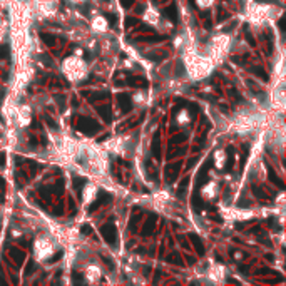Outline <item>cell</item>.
Masks as SVG:
<instances>
[{
	"mask_svg": "<svg viewBox=\"0 0 286 286\" xmlns=\"http://www.w3.org/2000/svg\"><path fill=\"white\" fill-rule=\"evenodd\" d=\"M184 65L191 80H202L211 75L216 64L209 55H202L196 49H187L184 54Z\"/></svg>",
	"mask_w": 286,
	"mask_h": 286,
	"instance_id": "6da1fadb",
	"label": "cell"
},
{
	"mask_svg": "<svg viewBox=\"0 0 286 286\" xmlns=\"http://www.w3.org/2000/svg\"><path fill=\"white\" fill-rule=\"evenodd\" d=\"M261 120H263V115L258 110H251V109H246V110H241L234 115L231 122V130L236 134H249L256 130L261 125Z\"/></svg>",
	"mask_w": 286,
	"mask_h": 286,
	"instance_id": "7a4b0ae2",
	"label": "cell"
},
{
	"mask_svg": "<svg viewBox=\"0 0 286 286\" xmlns=\"http://www.w3.org/2000/svg\"><path fill=\"white\" fill-rule=\"evenodd\" d=\"M60 70L69 82H80L87 77L89 67L80 55H69L62 60Z\"/></svg>",
	"mask_w": 286,
	"mask_h": 286,
	"instance_id": "3957f363",
	"label": "cell"
},
{
	"mask_svg": "<svg viewBox=\"0 0 286 286\" xmlns=\"http://www.w3.org/2000/svg\"><path fill=\"white\" fill-rule=\"evenodd\" d=\"M80 154L82 156H85L87 159V166H89V171L92 174H95V176H102L105 172V169H107V161H105V154L100 151L99 147L95 146H90V147H85L80 149ZM79 154V156H80Z\"/></svg>",
	"mask_w": 286,
	"mask_h": 286,
	"instance_id": "277c9868",
	"label": "cell"
},
{
	"mask_svg": "<svg viewBox=\"0 0 286 286\" xmlns=\"http://www.w3.org/2000/svg\"><path fill=\"white\" fill-rule=\"evenodd\" d=\"M274 17V8L268 3H249L246 7V18L253 25H263Z\"/></svg>",
	"mask_w": 286,
	"mask_h": 286,
	"instance_id": "5b68a950",
	"label": "cell"
},
{
	"mask_svg": "<svg viewBox=\"0 0 286 286\" xmlns=\"http://www.w3.org/2000/svg\"><path fill=\"white\" fill-rule=\"evenodd\" d=\"M55 144H57V151L65 161H75L82 149V146L75 139L67 137V135H59L55 139Z\"/></svg>",
	"mask_w": 286,
	"mask_h": 286,
	"instance_id": "8992f818",
	"label": "cell"
},
{
	"mask_svg": "<svg viewBox=\"0 0 286 286\" xmlns=\"http://www.w3.org/2000/svg\"><path fill=\"white\" fill-rule=\"evenodd\" d=\"M33 254H35L37 261H40V263L50 259L55 254V243L49 236H38L35 243H33Z\"/></svg>",
	"mask_w": 286,
	"mask_h": 286,
	"instance_id": "52a82bcc",
	"label": "cell"
},
{
	"mask_svg": "<svg viewBox=\"0 0 286 286\" xmlns=\"http://www.w3.org/2000/svg\"><path fill=\"white\" fill-rule=\"evenodd\" d=\"M229 50V37L224 35V33H217V35L212 37L211 40V49H209V55L214 64H217L219 60H222V57L227 54Z\"/></svg>",
	"mask_w": 286,
	"mask_h": 286,
	"instance_id": "ba28073f",
	"label": "cell"
},
{
	"mask_svg": "<svg viewBox=\"0 0 286 286\" xmlns=\"http://www.w3.org/2000/svg\"><path fill=\"white\" fill-rule=\"evenodd\" d=\"M221 214L224 216V219L227 221H248L254 216V212L251 209H243V207H222Z\"/></svg>",
	"mask_w": 286,
	"mask_h": 286,
	"instance_id": "9c48e42d",
	"label": "cell"
},
{
	"mask_svg": "<svg viewBox=\"0 0 286 286\" xmlns=\"http://www.w3.org/2000/svg\"><path fill=\"white\" fill-rule=\"evenodd\" d=\"M206 278L212 281V283H224L226 281V268L222 264H217V263H211L209 266L206 268L204 271Z\"/></svg>",
	"mask_w": 286,
	"mask_h": 286,
	"instance_id": "30bf717a",
	"label": "cell"
},
{
	"mask_svg": "<svg viewBox=\"0 0 286 286\" xmlns=\"http://www.w3.org/2000/svg\"><path fill=\"white\" fill-rule=\"evenodd\" d=\"M142 20L146 23H149V25H152V27H159V25H161V22H162L161 12H159L156 7L149 5L146 10H144V13H142Z\"/></svg>",
	"mask_w": 286,
	"mask_h": 286,
	"instance_id": "8fae6325",
	"label": "cell"
},
{
	"mask_svg": "<svg viewBox=\"0 0 286 286\" xmlns=\"http://www.w3.org/2000/svg\"><path fill=\"white\" fill-rule=\"evenodd\" d=\"M15 120L20 127H27L32 120V110L28 105H20L18 109H15Z\"/></svg>",
	"mask_w": 286,
	"mask_h": 286,
	"instance_id": "7c38bea8",
	"label": "cell"
},
{
	"mask_svg": "<svg viewBox=\"0 0 286 286\" xmlns=\"http://www.w3.org/2000/svg\"><path fill=\"white\" fill-rule=\"evenodd\" d=\"M217 192H219V186L216 181H209L201 187V197L204 201H212L217 196Z\"/></svg>",
	"mask_w": 286,
	"mask_h": 286,
	"instance_id": "4fadbf2b",
	"label": "cell"
},
{
	"mask_svg": "<svg viewBox=\"0 0 286 286\" xmlns=\"http://www.w3.org/2000/svg\"><path fill=\"white\" fill-rule=\"evenodd\" d=\"M95 197H97V187H95V184H85L84 189H82V204L84 206H90L92 202L95 201Z\"/></svg>",
	"mask_w": 286,
	"mask_h": 286,
	"instance_id": "5bb4252c",
	"label": "cell"
},
{
	"mask_svg": "<svg viewBox=\"0 0 286 286\" xmlns=\"http://www.w3.org/2000/svg\"><path fill=\"white\" fill-rule=\"evenodd\" d=\"M84 276H85L87 283H90V284L99 283L100 278H102V269H100L97 264H89L84 271Z\"/></svg>",
	"mask_w": 286,
	"mask_h": 286,
	"instance_id": "9a60e30c",
	"label": "cell"
},
{
	"mask_svg": "<svg viewBox=\"0 0 286 286\" xmlns=\"http://www.w3.org/2000/svg\"><path fill=\"white\" fill-rule=\"evenodd\" d=\"M90 27H92V30L97 32V33H105L109 30V22H107V18L102 17V15H95L90 22Z\"/></svg>",
	"mask_w": 286,
	"mask_h": 286,
	"instance_id": "2e32d148",
	"label": "cell"
},
{
	"mask_svg": "<svg viewBox=\"0 0 286 286\" xmlns=\"http://www.w3.org/2000/svg\"><path fill=\"white\" fill-rule=\"evenodd\" d=\"M271 102L278 110H283L284 107V90H283V84H278L273 90V99Z\"/></svg>",
	"mask_w": 286,
	"mask_h": 286,
	"instance_id": "e0dca14e",
	"label": "cell"
},
{
	"mask_svg": "<svg viewBox=\"0 0 286 286\" xmlns=\"http://www.w3.org/2000/svg\"><path fill=\"white\" fill-rule=\"evenodd\" d=\"M37 10L40 12V15H43V17H54L55 13H57L55 0H54V2H42V3H37Z\"/></svg>",
	"mask_w": 286,
	"mask_h": 286,
	"instance_id": "ac0fdd59",
	"label": "cell"
},
{
	"mask_svg": "<svg viewBox=\"0 0 286 286\" xmlns=\"http://www.w3.org/2000/svg\"><path fill=\"white\" fill-rule=\"evenodd\" d=\"M104 147L105 149H109L110 152H114V154H120V152H124V147H125V144H124V139H109L107 142L104 144Z\"/></svg>",
	"mask_w": 286,
	"mask_h": 286,
	"instance_id": "d6986e66",
	"label": "cell"
},
{
	"mask_svg": "<svg viewBox=\"0 0 286 286\" xmlns=\"http://www.w3.org/2000/svg\"><path fill=\"white\" fill-rule=\"evenodd\" d=\"M214 167L216 169H224V166H226V162H227V154H226V151L224 149H217V151L214 152Z\"/></svg>",
	"mask_w": 286,
	"mask_h": 286,
	"instance_id": "ffe728a7",
	"label": "cell"
},
{
	"mask_svg": "<svg viewBox=\"0 0 286 286\" xmlns=\"http://www.w3.org/2000/svg\"><path fill=\"white\" fill-rule=\"evenodd\" d=\"M176 122H177L179 125H182V127L191 122V114H189L187 109H181V110H179L177 115H176Z\"/></svg>",
	"mask_w": 286,
	"mask_h": 286,
	"instance_id": "44dd1931",
	"label": "cell"
},
{
	"mask_svg": "<svg viewBox=\"0 0 286 286\" xmlns=\"http://www.w3.org/2000/svg\"><path fill=\"white\" fill-rule=\"evenodd\" d=\"M196 5L201 8V10H206V8H211L214 5V0H196Z\"/></svg>",
	"mask_w": 286,
	"mask_h": 286,
	"instance_id": "7402d4cb",
	"label": "cell"
},
{
	"mask_svg": "<svg viewBox=\"0 0 286 286\" xmlns=\"http://www.w3.org/2000/svg\"><path fill=\"white\" fill-rule=\"evenodd\" d=\"M134 102H135V104L144 102V94H142V92H137V94H134Z\"/></svg>",
	"mask_w": 286,
	"mask_h": 286,
	"instance_id": "603a6c76",
	"label": "cell"
},
{
	"mask_svg": "<svg viewBox=\"0 0 286 286\" xmlns=\"http://www.w3.org/2000/svg\"><path fill=\"white\" fill-rule=\"evenodd\" d=\"M3 35H5V23L0 20V38H2Z\"/></svg>",
	"mask_w": 286,
	"mask_h": 286,
	"instance_id": "cb8c5ba5",
	"label": "cell"
},
{
	"mask_svg": "<svg viewBox=\"0 0 286 286\" xmlns=\"http://www.w3.org/2000/svg\"><path fill=\"white\" fill-rule=\"evenodd\" d=\"M69 2H72V3H82V2H85V0H69Z\"/></svg>",
	"mask_w": 286,
	"mask_h": 286,
	"instance_id": "d4e9b609",
	"label": "cell"
},
{
	"mask_svg": "<svg viewBox=\"0 0 286 286\" xmlns=\"http://www.w3.org/2000/svg\"><path fill=\"white\" fill-rule=\"evenodd\" d=\"M42 2H54V0H35V3H42Z\"/></svg>",
	"mask_w": 286,
	"mask_h": 286,
	"instance_id": "484cf974",
	"label": "cell"
},
{
	"mask_svg": "<svg viewBox=\"0 0 286 286\" xmlns=\"http://www.w3.org/2000/svg\"><path fill=\"white\" fill-rule=\"evenodd\" d=\"M281 2H283V0H281Z\"/></svg>",
	"mask_w": 286,
	"mask_h": 286,
	"instance_id": "4316f807",
	"label": "cell"
}]
</instances>
